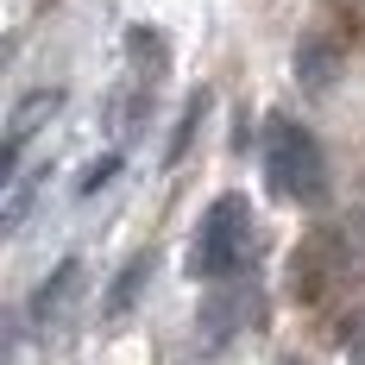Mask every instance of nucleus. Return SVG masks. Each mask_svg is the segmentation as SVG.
Returning a JSON list of instances; mask_svg holds the SVG:
<instances>
[{"instance_id": "obj_9", "label": "nucleus", "mask_w": 365, "mask_h": 365, "mask_svg": "<svg viewBox=\"0 0 365 365\" xmlns=\"http://www.w3.org/2000/svg\"><path fill=\"white\" fill-rule=\"evenodd\" d=\"M284 365H290V359H284Z\"/></svg>"}, {"instance_id": "obj_7", "label": "nucleus", "mask_w": 365, "mask_h": 365, "mask_svg": "<svg viewBox=\"0 0 365 365\" xmlns=\"http://www.w3.org/2000/svg\"><path fill=\"white\" fill-rule=\"evenodd\" d=\"M202 113H208V95H189V108H182V120H177V139H170V151H164L170 164L189 151V139H195V120H202Z\"/></svg>"}, {"instance_id": "obj_6", "label": "nucleus", "mask_w": 365, "mask_h": 365, "mask_svg": "<svg viewBox=\"0 0 365 365\" xmlns=\"http://www.w3.org/2000/svg\"><path fill=\"white\" fill-rule=\"evenodd\" d=\"M126 44H133V57H139V70L164 76V38H158V32H145V26H133V32H126Z\"/></svg>"}, {"instance_id": "obj_8", "label": "nucleus", "mask_w": 365, "mask_h": 365, "mask_svg": "<svg viewBox=\"0 0 365 365\" xmlns=\"http://www.w3.org/2000/svg\"><path fill=\"white\" fill-rule=\"evenodd\" d=\"M113 170H120V151H108V158H95V164L82 170V182H76V189H82V195H95L101 182H113Z\"/></svg>"}, {"instance_id": "obj_3", "label": "nucleus", "mask_w": 365, "mask_h": 365, "mask_svg": "<svg viewBox=\"0 0 365 365\" xmlns=\"http://www.w3.org/2000/svg\"><path fill=\"white\" fill-rule=\"evenodd\" d=\"M57 108H63V95H57V88H38L32 101L13 113V126H6V177L19 170V151H26V139H32V133H38V126H44Z\"/></svg>"}, {"instance_id": "obj_1", "label": "nucleus", "mask_w": 365, "mask_h": 365, "mask_svg": "<svg viewBox=\"0 0 365 365\" xmlns=\"http://www.w3.org/2000/svg\"><path fill=\"white\" fill-rule=\"evenodd\" d=\"M264 182L284 202H322L328 195V164H322L315 133H302L296 120H271V133H264Z\"/></svg>"}, {"instance_id": "obj_5", "label": "nucleus", "mask_w": 365, "mask_h": 365, "mask_svg": "<svg viewBox=\"0 0 365 365\" xmlns=\"http://www.w3.org/2000/svg\"><path fill=\"white\" fill-rule=\"evenodd\" d=\"M145 271H151V258H133V264L120 271V284H113V296H108V315H126V309L139 302V284H145Z\"/></svg>"}, {"instance_id": "obj_2", "label": "nucleus", "mask_w": 365, "mask_h": 365, "mask_svg": "<svg viewBox=\"0 0 365 365\" xmlns=\"http://www.w3.org/2000/svg\"><path fill=\"white\" fill-rule=\"evenodd\" d=\"M246 258H252V208H246L240 195H215L208 215H202V227H195L189 271L208 277V284H220V277H233Z\"/></svg>"}, {"instance_id": "obj_4", "label": "nucleus", "mask_w": 365, "mask_h": 365, "mask_svg": "<svg viewBox=\"0 0 365 365\" xmlns=\"http://www.w3.org/2000/svg\"><path fill=\"white\" fill-rule=\"evenodd\" d=\"M76 277H82V264H76V258H63V264H57V271L38 284V296H32V322H57V315H63V302H70Z\"/></svg>"}]
</instances>
